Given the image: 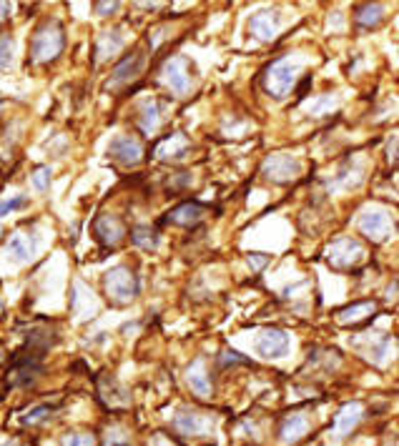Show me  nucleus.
I'll return each instance as SVG.
<instances>
[{
  "mask_svg": "<svg viewBox=\"0 0 399 446\" xmlns=\"http://www.w3.org/2000/svg\"><path fill=\"white\" fill-rule=\"evenodd\" d=\"M53 414V406L50 404H41V406H33V409H28L26 414H23V424L26 426H35V424H41V421H46Z\"/></svg>",
  "mask_w": 399,
  "mask_h": 446,
  "instance_id": "obj_28",
  "label": "nucleus"
},
{
  "mask_svg": "<svg viewBox=\"0 0 399 446\" xmlns=\"http://www.w3.org/2000/svg\"><path fill=\"white\" fill-rule=\"evenodd\" d=\"M61 446H96V439H93V434H66L61 441Z\"/></svg>",
  "mask_w": 399,
  "mask_h": 446,
  "instance_id": "obj_29",
  "label": "nucleus"
},
{
  "mask_svg": "<svg viewBox=\"0 0 399 446\" xmlns=\"http://www.w3.org/2000/svg\"><path fill=\"white\" fill-rule=\"evenodd\" d=\"M213 426V419L204 416L201 412H191V409H181L176 416H173V429L184 436H201L206 434Z\"/></svg>",
  "mask_w": 399,
  "mask_h": 446,
  "instance_id": "obj_11",
  "label": "nucleus"
},
{
  "mask_svg": "<svg viewBox=\"0 0 399 446\" xmlns=\"http://www.w3.org/2000/svg\"><path fill=\"white\" fill-rule=\"evenodd\" d=\"M188 148H191L188 138L184 136V133H173V136L166 138L164 143L156 145V156H159L161 161H176V158L186 156Z\"/></svg>",
  "mask_w": 399,
  "mask_h": 446,
  "instance_id": "obj_21",
  "label": "nucleus"
},
{
  "mask_svg": "<svg viewBox=\"0 0 399 446\" xmlns=\"http://www.w3.org/2000/svg\"><path fill=\"white\" fill-rule=\"evenodd\" d=\"M93 231H96V239L104 246H118L126 236V223L116 213H101L96 223H93Z\"/></svg>",
  "mask_w": 399,
  "mask_h": 446,
  "instance_id": "obj_9",
  "label": "nucleus"
},
{
  "mask_svg": "<svg viewBox=\"0 0 399 446\" xmlns=\"http://www.w3.org/2000/svg\"><path fill=\"white\" fill-rule=\"evenodd\" d=\"M264 179H269L271 183H291L302 176V163L299 158L291 153H271L262 165Z\"/></svg>",
  "mask_w": 399,
  "mask_h": 446,
  "instance_id": "obj_4",
  "label": "nucleus"
},
{
  "mask_svg": "<svg viewBox=\"0 0 399 446\" xmlns=\"http://www.w3.org/2000/svg\"><path fill=\"white\" fill-rule=\"evenodd\" d=\"M96 10L101 15H110L113 10H118V3H96Z\"/></svg>",
  "mask_w": 399,
  "mask_h": 446,
  "instance_id": "obj_34",
  "label": "nucleus"
},
{
  "mask_svg": "<svg viewBox=\"0 0 399 446\" xmlns=\"http://www.w3.org/2000/svg\"><path fill=\"white\" fill-rule=\"evenodd\" d=\"M108 156L124 165H136L144 158V145L133 136H116L108 145Z\"/></svg>",
  "mask_w": 399,
  "mask_h": 446,
  "instance_id": "obj_10",
  "label": "nucleus"
},
{
  "mask_svg": "<svg viewBox=\"0 0 399 446\" xmlns=\"http://www.w3.org/2000/svg\"><path fill=\"white\" fill-rule=\"evenodd\" d=\"M33 185L38 188V191H48V185H50V168H48V165H41V168H35Z\"/></svg>",
  "mask_w": 399,
  "mask_h": 446,
  "instance_id": "obj_30",
  "label": "nucleus"
},
{
  "mask_svg": "<svg viewBox=\"0 0 399 446\" xmlns=\"http://www.w3.org/2000/svg\"><path fill=\"white\" fill-rule=\"evenodd\" d=\"M221 361L224 364H246V358L239 356V351H224V356H221Z\"/></svg>",
  "mask_w": 399,
  "mask_h": 446,
  "instance_id": "obj_32",
  "label": "nucleus"
},
{
  "mask_svg": "<svg viewBox=\"0 0 399 446\" xmlns=\"http://www.w3.org/2000/svg\"><path fill=\"white\" fill-rule=\"evenodd\" d=\"M38 371H41V366H38V358H35V356L18 358V361H15V366L10 369V374H8V384H13V386L30 384V381L38 376Z\"/></svg>",
  "mask_w": 399,
  "mask_h": 446,
  "instance_id": "obj_22",
  "label": "nucleus"
},
{
  "mask_svg": "<svg viewBox=\"0 0 399 446\" xmlns=\"http://www.w3.org/2000/svg\"><path fill=\"white\" fill-rule=\"evenodd\" d=\"M3 314H6V309H3V301H0V316H3Z\"/></svg>",
  "mask_w": 399,
  "mask_h": 446,
  "instance_id": "obj_38",
  "label": "nucleus"
},
{
  "mask_svg": "<svg viewBox=\"0 0 399 446\" xmlns=\"http://www.w3.org/2000/svg\"><path fill=\"white\" fill-rule=\"evenodd\" d=\"M204 216H206V206H204V203H199V201H186V203L176 206L173 211H168L166 223L181 226V228H191V226H196Z\"/></svg>",
  "mask_w": 399,
  "mask_h": 446,
  "instance_id": "obj_12",
  "label": "nucleus"
},
{
  "mask_svg": "<svg viewBox=\"0 0 399 446\" xmlns=\"http://www.w3.org/2000/svg\"><path fill=\"white\" fill-rule=\"evenodd\" d=\"M256 351L264 358H282L289 354V334L282 329H264L256 338Z\"/></svg>",
  "mask_w": 399,
  "mask_h": 446,
  "instance_id": "obj_8",
  "label": "nucleus"
},
{
  "mask_svg": "<svg viewBox=\"0 0 399 446\" xmlns=\"http://www.w3.org/2000/svg\"><path fill=\"white\" fill-rule=\"evenodd\" d=\"M131 241L136 243L138 248H146V251H153L159 248V234L148 226H136L131 231Z\"/></svg>",
  "mask_w": 399,
  "mask_h": 446,
  "instance_id": "obj_25",
  "label": "nucleus"
},
{
  "mask_svg": "<svg viewBox=\"0 0 399 446\" xmlns=\"http://www.w3.org/2000/svg\"><path fill=\"white\" fill-rule=\"evenodd\" d=\"M362 416H364V406L359 404V401H349V404L342 406L337 414V421H334V434H337V439L349 436V434L357 429L359 421H362Z\"/></svg>",
  "mask_w": 399,
  "mask_h": 446,
  "instance_id": "obj_14",
  "label": "nucleus"
},
{
  "mask_svg": "<svg viewBox=\"0 0 399 446\" xmlns=\"http://www.w3.org/2000/svg\"><path fill=\"white\" fill-rule=\"evenodd\" d=\"M249 28H251V35H256L259 41H274L276 33H279V13L276 10H262L251 18Z\"/></svg>",
  "mask_w": 399,
  "mask_h": 446,
  "instance_id": "obj_17",
  "label": "nucleus"
},
{
  "mask_svg": "<svg viewBox=\"0 0 399 446\" xmlns=\"http://www.w3.org/2000/svg\"><path fill=\"white\" fill-rule=\"evenodd\" d=\"M21 206H26V196H15V199L0 201V219H3V216H8V213L18 211Z\"/></svg>",
  "mask_w": 399,
  "mask_h": 446,
  "instance_id": "obj_31",
  "label": "nucleus"
},
{
  "mask_svg": "<svg viewBox=\"0 0 399 446\" xmlns=\"http://www.w3.org/2000/svg\"><path fill=\"white\" fill-rule=\"evenodd\" d=\"M377 314V303L374 301H357L351 306H344V309L337 314V321L344 323V326H357V323L367 321Z\"/></svg>",
  "mask_w": 399,
  "mask_h": 446,
  "instance_id": "obj_20",
  "label": "nucleus"
},
{
  "mask_svg": "<svg viewBox=\"0 0 399 446\" xmlns=\"http://www.w3.org/2000/svg\"><path fill=\"white\" fill-rule=\"evenodd\" d=\"M389 161H397V136H394L392 143H389Z\"/></svg>",
  "mask_w": 399,
  "mask_h": 446,
  "instance_id": "obj_36",
  "label": "nucleus"
},
{
  "mask_svg": "<svg viewBox=\"0 0 399 446\" xmlns=\"http://www.w3.org/2000/svg\"><path fill=\"white\" fill-rule=\"evenodd\" d=\"M151 446H176L171 441V436H166V434H156L151 439Z\"/></svg>",
  "mask_w": 399,
  "mask_h": 446,
  "instance_id": "obj_33",
  "label": "nucleus"
},
{
  "mask_svg": "<svg viewBox=\"0 0 399 446\" xmlns=\"http://www.w3.org/2000/svg\"><path fill=\"white\" fill-rule=\"evenodd\" d=\"M141 70H144V55L141 53H131L126 55L124 61L118 63L116 70H113V78H110L108 85H124V83H131L141 76Z\"/></svg>",
  "mask_w": 399,
  "mask_h": 446,
  "instance_id": "obj_18",
  "label": "nucleus"
},
{
  "mask_svg": "<svg viewBox=\"0 0 399 446\" xmlns=\"http://www.w3.org/2000/svg\"><path fill=\"white\" fill-rule=\"evenodd\" d=\"M8 15H10V6H8V3H0V21H6Z\"/></svg>",
  "mask_w": 399,
  "mask_h": 446,
  "instance_id": "obj_37",
  "label": "nucleus"
},
{
  "mask_svg": "<svg viewBox=\"0 0 399 446\" xmlns=\"http://www.w3.org/2000/svg\"><path fill=\"white\" fill-rule=\"evenodd\" d=\"M6 446H21V444H18V441H10V444H6Z\"/></svg>",
  "mask_w": 399,
  "mask_h": 446,
  "instance_id": "obj_39",
  "label": "nucleus"
},
{
  "mask_svg": "<svg viewBox=\"0 0 399 446\" xmlns=\"http://www.w3.org/2000/svg\"><path fill=\"white\" fill-rule=\"evenodd\" d=\"M0 239H3V228H0Z\"/></svg>",
  "mask_w": 399,
  "mask_h": 446,
  "instance_id": "obj_40",
  "label": "nucleus"
},
{
  "mask_svg": "<svg viewBox=\"0 0 399 446\" xmlns=\"http://www.w3.org/2000/svg\"><path fill=\"white\" fill-rule=\"evenodd\" d=\"M13 65V38L8 33H0V76Z\"/></svg>",
  "mask_w": 399,
  "mask_h": 446,
  "instance_id": "obj_27",
  "label": "nucleus"
},
{
  "mask_svg": "<svg viewBox=\"0 0 399 446\" xmlns=\"http://www.w3.org/2000/svg\"><path fill=\"white\" fill-rule=\"evenodd\" d=\"M138 125H141V131L146 136H153V133L159 131L161 125V108L159 103H146L141 108V116H138Z\"/></svg>",
  "mask_w": 399,
  "mask_h": 446,
  "instance_id": "obj_24",
  "label": "nucleus"
},
{
  "mask_svg": "<svg viewBox=\"0 0 399 446\" xmlns=\"http://www.w3.org/2000/svg\"><path fill=\"white\" fill-rule=\"evenodd\" d=\"M359 231H362L369 241H374V243H382V241H387L392 236L394 223L387 211L369 208V211H364L359 216Z\"/></svg>",
  "mask_w": 399,
  "mask_h": 446,
  "instance_id": "obj_7",
  "label": "nucleus"
},
{
  "mask_svg": "<svg viewBox=\"0 0 399 446\" xmlns=\"http://www.w3.org/2000/svg\"><path fill=\"white\" fill-rule=\"evenodd\" d=\"M35 256V241L30 234H13L8 241V259L13 263H28Z\"/></svg>",
  "mask_w": 399,
  "mask_h": 446,
  "instance_id": "obj_19",
  "label": "nucleus"
},
{
  "mask_svg": "<svg viewBox=\"0 0 399 446\" xmlns=\"http://www.w3.org/2000/svg\"><path fill=\"white\" fill-rule=\"evenodd\" d=\"M309 426H311V421L306 414H302V412L289 414V416L284 419L282 429H279V439H282L284 444H296V441L304 439V436L309 434Z\"/></svg>",
  "mask_w": 399,
  "mask_h": 446,
  "instance_id": "obj_16",
  "label": "nucleus"
},
{
  "mask_svg": "<svg viewBox=\"0 0 399 446\" xmlns=\"http://www.w3.org/2000/svg\"><path fill=\"white\" fill-rule=\"evenodd\" d=\"M104 289L110 301L118 303V306H126L138 296L141 283H138V276L128 266H116L104 276Z\"/></svg>",
  "mask_w": 399,
  "mask_h": 446,
  "instance_id": "obj_3",
  "label": "nucleus"
},
{
  "mask_svg": "<svg viewBox=\"0 0 399 446\" xmlns=\"http://www.w3.org/2000/svg\"><path fill=\"white\" fill-rule=\"evenodd\" d=\"M63 48H66V33H63L61 23H43L33 33V41H30V63L43 65V63L55 61L63 53Z\"/></svg>",
  "mask_w": 399,
  "mask_h": 446,
  "instance_id": "obj_2",
  "label": "nucleus"
},
{
  "mask_svg": "<svg viewBox=\"0 0 399 446\" xmlns=\"http://www.w3.org/2000/svg\"><path fill=\"white\" fill-rule=\"evenodd\" d=\"M382 6H362L357 10V23H359V28L362 30H369V28H374V26H379L382 23Z\"/></svg>",
  "mask_w": 399,
  "mask_h": 446,
  "instance_id": "obj_26",
  "label": "nucleus"
},
{
  "mask_svg": "<svg viewBox=\"0 0 399 446\" xmlns=\"http://www.w3.org/2000/svg\"><path fill=\"white\" fill-rule=\"evenodd\" d=\"M186 384L196 396L201 398H208L213 394V381H211V374L206 369V361L204 358H196L186 371Z\"/></svg>",
  "mask_w": 399,
  "mask_h": 446,
  "instance_id": "obj_13",
  "label": "nucleus"
},
{
  "mask_svg": "<svg viewBox=\"0 0 399 446\" xmlns=\"http://www.w3.org/2000/svg\"><path fill=\"white\" fill-rule=\"evenodd\" d=\"M161 78L176 96H188L191 93V70H188V61L184 55L168 58L164 63V68H161Z\"/></svg>",
  "mask_w": 399,
  "mask_h": 446,
  "instance_id": "obj_6",
  "label": "nucleus"
},
{
  "mask_svg": "<svg viewBox=\"0 0 399 446\" xmlns=\"http://www.w3.org/2000/svg\"><path fill=\"white\" fill-rule=\"evenodd\" d=\"M98 394H101V398H104L110 409H118V406H131V396H128V392L118 384L116 378L108 376V374L98 376Z\"/></svg>",
  "mask_w": 399,
  "mask_h": 446,
  "instance_id": "obj_15",
  "label": "nucleus"
},
{
  "mask_svg": "<svg viewBox=\"0 0 399 446\" xmlns=\"http://www.w3.org/2000/svg\"><path fill=\"white\" fill-rule=\"evenodd\" d=\"M364 259V248L357 239H337L327 248V261L337 271H347V268L357 266Z\"/></svg>",
  "mask_w": 399,
  "mask_h": 446,
  "instance_id": "obj_5",
  "label": "nucleus"
},
{
  "mask_svg": "<svg viewBox=\"0 0 399 446\" xmlns=\"http://www.w3.org/2000/svg\"><path fill=\"white\" fill-rule=\"evenodd\" d=\"M304 61L302 58H279L269 65L266 76H264V88L271 98H286L294 90L296 81L302 76Z\"/></svg>",
  "mask_w": 399,
  "mask_h": 446,
  "instance_id": "obj_1",
  "label": "nucleus"
},
{
  "mask_svg": "<svg viewBox=\"0 0 399 446\" xmlns=\"http://www.w3.org/2000/svg\"><path fill=\"white\" fill-rule=\"evenodd\" d=\"M124 35L113 30V33H104L98 38V45H96V63H104L108 61L110 55H116L118 50L124 48Z\"/></svg>",
  "mask_w": 399,
  "mask_h": 446,
  "instance_id": "obj_23",
  "label": "nucleus"
},
{
  "mask_svg": "<svg viewBox=\"0 0 399 446\" xmlns=\"http://www.w3.org/2000/svg\"><path fill=\"white\" fill-rule=\"evenodd\" d=\"M249 261H251V266H254V268H262L264 263L269 261V256H256V254H251V259H249Z\"/></svg>",
  "mask_w": 399,
  "mask_h": 446,
  "instance_id": "obj_35",
  "label": "nucleus"
}]
</instances>
